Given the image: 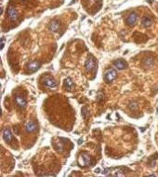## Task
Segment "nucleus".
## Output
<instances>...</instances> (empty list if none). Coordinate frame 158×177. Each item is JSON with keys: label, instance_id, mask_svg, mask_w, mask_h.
<instances>
[{"label": "nucleus", "instance_id": "nucleus-6", "mask_svg": "<svg viewBox=\"0 0 158 177\" xmlns=\"http://www.w3.org/2000/svg\"><path fill=\"white\" fill-rule=\"evenodd\" d=\"M137 19H138V15L135 12H132V13H130L128 15V18H126V23L128 26H133V25H135V23L137 22Z\"/></svg>", "mask_w": 158, "mask_h": 177}, {"label": "nucleus", "instance_id": "nucleus-1", "mask_svg": "<svg viewBox=\"0 0 158 177\" xmlns=\"http://www.w3.org/2000/svg\"><path fill=\"white\" fill-rule=\"evenodd\" d=\"M91 157H90L88 153L86 152H82L80 157H79V165L82 167L85 166H88V165H91Z\"/></svg>", "mask_w": 158, "mask_h": 177}, {"label": "nucleus", "instance_id": "nucleus-2", "mask_svg": "<svg viewBox=\"0 0 158 177\" xmlns=\"http://www.w3.org/2000/svg\"><path fill=\"white\" fill-rule=\"evenodd\" d=\"M117 77V72L114 69H109L107 72L104 74V81L106 83H111L113 82Z\"/></svg>", "mask_w": 158, "mask_h": 177}, {"label": "nucleus", "instance_id": "nucleus-22", "mask_svg": "<svg viewBox=\"0 0 158 177\" xmlns=\"http://www.w3.org/2000/svg\"><path fill=\"white\" fill-rule=\"evenodd\" d=\"M83 143V142H82V140H79V142H78V144H82Z\"/></svg>", "mask_w": 158, "mask_h": 177}, {"label": "nucleus", "instance_id": "nucleus-8", "mask_svg": "<svg viewBox=\"0 0 158 177\" xmlns=\"http://www.w3.org/2000/svg\"><path fill=\"white\" fill-rule=\"evenodd\" d=\"M7 16H9V18L13 22L18 19V12L15 7H9V9H7Z\"/></svg>", "mask_w": 158, "mask_h": 177}, {"label": "nucleus", "instance_id": "nucleus-13", "mask_svg": "<svg viewBox=\"0 0 158 177\" xmlns=\"http://www.w3.org/2000/svg\"><path fill=\"white\" fill-rule=\"evenodd\" d=\"M64 87L68 90H72L74 88V82L71 77H66L64 79Z\"/></svg>", "mask_w": 158, "mask_h": 177}, {"label": "nucleus", "instance_id": "nucleus-3", "mask_svg": "<svg viewBox=\"0 0 158 177\" xmlns=\"http://www.w3.org/2000/svg\"><path fill=\"white\" fill-rule=\"evenodd\" d=\"M43 84H44L45 87L50 88V89H53V88H56V87H57V82H56V80H55L53 77H45L44 80H43Z\"/></svg>", "mask_w": 158, "mask_h": 177}, {"label": "nucleus", "instance_id": "nucleus-23", "mask_svg": "<svg viewBox=\"0 0 158 177\" xmlns=\"http://www.w3.org/2000/svg\"><path fill=\"white\" fill-rule=\"evenodd\" d=\"M22 1H27V0H22Z\"/></svg>", "mask_w": 158, "mask_h": 177}, {"label": "nucleus", "instance_id": "nucleus-19", "mask_svg": "<svg viewBox=\"0 0 158 177\" xmlns=\"http://www.w3.org/2000/svg\"><path fill=\"white\" fill-rule=\"evenodd\" d=\"M129 108L131 109V110H135L136 108H137V104H136V103H131L130 104V105H129Z\"/></svg>", "mask_w": 158, "mask_h": 177}, {"label": "nucleus", "instance_id": "nucleus-24", "mask_svg": "<svg viewBox=\"0 0 158 177\" xmlns=\"http://www.w3.org/2000/svg\"><path fill=\"white\" fill-rule=\"evenodd\" d=\"M157 113H158V107H157Z\"/></svg>", "mask_w": 158, "mask_h": 177}, {"label": "nucleus", "instance_id": "nucleus-7", "mask_svg": "<svg viewBox=\"0 0 158 177\" xmlns=\"http://www.w3.org/2000/svg\"><path fill=\"white\" fill-rule=\"evenodd\" d=\"M15 103L20 108H24L26 106V104H27V102L25 100V98L23 96H22V95H17L15 97Z\"/></svg>", "mask_w": 158, "mask_h": 177}, {"label": "nucleus", "instance_id": "nucleus-10", "mask_svg": "<svg viewBox=\"0 0 158 177\" xmlns=\"http://www.w3.org/2000/svg\"><path fill=\"white\" fill-rule=\"evenodd\" d=\"M36 129H37V125H36V123H35L34 121H33V120L28 121V122H27L26 125H25L26 132H29V133H32V132H35V131H36Z\"/></svg>", "mask_w": 158, "mask_h": 177}, {"label": "nucleus", "instance_id": "nucleus-15", "mask_svg": "<svg viewBox=\"0 0 158 177\" xmlns=\"http://www.w3.org/2000/svg\"><path fill=\"white\" fill-rule=\"evenodd\" d=\"M81 116H82V117L84 119H86L88 117V116H89V114H88V109H86V107H82V109H81Z\"/></svg>", "mask_w": 158, "mask_h": 177}, {"label": "nucleus", "instance_id": "nucleus-20", "mask_svg": "<svg viewBox=\"0 0 158 177\" xmlns=\"http://www.w3.org/2000/svg\"><path fill=\"white\" fill-rule=\"evenodd\" d=\"M4 45H5V37H1V50H3Z\"/></svg>", "mask_w": 158, "mask_h": 177}, {"label": "nucleus", "instance_id": "nucleus-4", "mask_svg": "<svg viewBox=\"0 0 158 177\" xmlns=\"http://www.w3.org/2000/svg\"><path fill=\"white\" fill-rule=\"evenodd\" d=\"M95 66H96V64H95L94 59L90 56L89 58H88V60L85 62V68L86 71H88V72H91V71L95 69Z\"/></svg>", "mask_w": 158, "mask_h": 177}, {"label": "nucleus", "instance_id": "nucleus-9", "mask_svg": "<svg viewBox=\"0 0 158 177\" xmlns=\"http://www.w3.org/2000/svg\"><path fill=\"white\" fill-rule=\"evenodd\" d=\"M113 66L118 70H124L128 67V64L123 60V59H119L113 62Z\"/></svg>", "mask_w": 158, "mask_h": 177}, {"label": "nucleus", "instance_id": "nucleus-14", "mask_svg": "<svg viewBox=\"0 0 158 177\" xmlns=\"http://www.w3.org/2000/svg\"><path fill=\"white\" fill-rule=\"evenodd\" d=\"M152 19L149 18V17H144L143 19H142L141 21V24L143 25L144 27H150L152 25Z\"/></svg>", "mask_w": 158, "mask_h": 177}, {"label": "nucleus", "instance_id": "nucleus-18", "mask_svg": "<svg viewBox=\"0 0 158 177\" xmlns=\"http://www.w3.org/2000/svg\"><path fill=\"white\" fill-rule=\"evenodd\" d=\"M56 149H57L58 151L62 152V151H63V145H62L61 143H58V144H57V146H56Z\"/></svg>", "mask_w": 158, "mask_h": 177}, {"label": "nucleus", "instance_id": "nucleus-11", "mask_svg": "<svg viewBox=\"0 0 158 177\" xmlns=\"http://www.w3.org/2000/svg\"><path fill=\"white\" fill-rule=\"evenodd\" d=\"M3 138L7 143H10L11 140H12V132H11L9 128H6L3 132Z\"/></svg>", "mask_w": 158, "mask_h": 177}, {"label": "nucleus", "instance_id": "nucleus-21", "mask_svg": "<svg viewBox=\"0 0 158 177\" xmlns=\"http://www.w3.org/2000/svg\"><path fill=\"white\" fill-rule=\"evenodd\" d=\"M95 172H96V174H99V172H101V170L99 168H97L96 170H95Z\"/></svg>", "mask_w": 158, "mask_h": 177}, {"label": "nucleus", "instance_id": "nucleus-12", "mask_svg": "<svg viewBox=\"0 0 158 177\" xmlns=\"http://www.w3.org/2000/svg\"><path fill=\"white\" fill-rule=\"evenodd\" d=\"M60 27H61V24L58 21H52L49 25V30L52 31V32H58V31L60 30Z\"/></svg>", "mask_w": 158, "mask_h": 177}, {"label": "nucleus", "instance_id": "nucleus-17", "mask_svg": "<svg viewBox=\"0 0 158 177\" xmlns=\"http://www.w3.org/2000/svg\"><path fill=\"white\" fill-rule=\"evenodd\" d=\"M145 62H146V65H148V66H151L153 64V59H145Z\"/></svg>", "mask_w": 158, "mask_h": 177}, {"label": "nucleus", "instance_id": "nucleus-16", "mask_svg": "<svg viewBox=\"0 0 158 177\" xmlns=\"http://www.w3.org/2000/svg\"><path fill=\"white\" fill-rule=\"evenodd\" d=\"M97 101L99 102V103H101V102L104 99V93L101 92V90H100V92H98V95H97Z\"/></svg>", "mask_w": 158, "mask_h": 177}, {"label": "nucleus", "instance_id": "nucleus-5", "mask_svg": "<svg viewBox=\"0 0 158 177\" xmlns=\"http://www.w3.org/2000/svg\"><path fill=\"white\" fill-rule=\"evenodd\" d=\"M40 62H38V61H34V62H30V64L27 65V71H28L29 73H34L35 72L36 70L39 69V67H40Z\"/></svg>", "mask_w": 158, "mask_h": 177}]
</instances>
